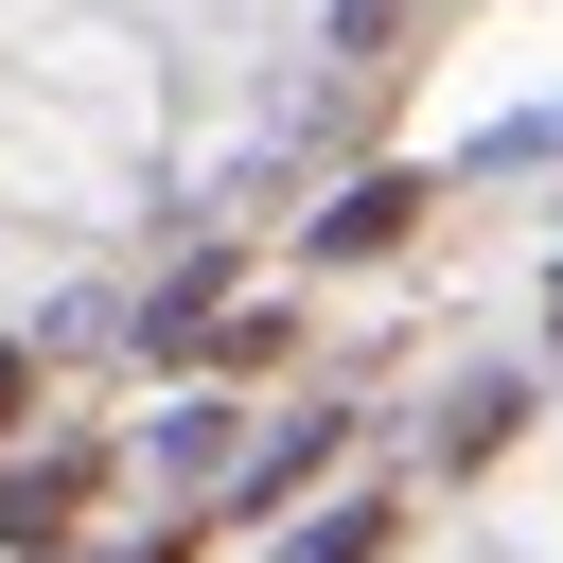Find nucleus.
Segmentation results:
<instances>
[{"label":"nucleus","instance_id":"f03ea898","mask_svg":"<svg viewBox=\"0 0 563 563\" xmlns=\"http://www.w3.org/2000/svg\"><path fill=\"white\" fill-rule=\"evenodd\" d=\"M18 405H35V352H18V334H0V422H18Z\"/></svg>","mask_w":563,"mask_h":563},{"label":"nucleus","instance_id":"f257e3e1","mask_svg":"<svg viewBox=\"0 0 563 563\" xmlns=\"http://www.w3.org/2000/svg\"><path fill=\"white\" fill-rule=\"evenodd\" d=\"M70 510H88V475H70V457H35V475H0V545H53Z\"/></svg>","mask_w":563,"mask_h":563}]
</instances>
